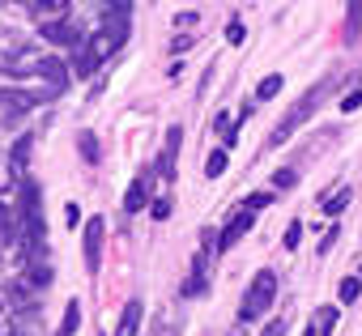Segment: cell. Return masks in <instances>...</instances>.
Here are the masks:
<instances>
[{
    "instance_id": "6da1fadb",
    "label": "cell",
    "mask_w": 362,
    "mask_h": 336,
    "mask_svg": "<svg viewBox=\"0 0 362 336\" xmlns=\"http://www.w3.org/2000/svg\"><path fill=\"white\" fill-rule=\"evenodd\" d=\"M341 85H345V68H328V73H324V77H320V81H315V85H311V90H307L294 107H290V111H286V119L273 128L269 149L286 145V140H290V136H294V132H298V128H303V124H307V119H311V115H315V111H320L332 94H337V90H341Z\"/></svg>"
},
{
    "instance_id": "7a4b0ae2",
    "label": "cell",
    "mask_w": 362,
    "mask_h": 336,
    "mask_svg": "<svg viewBox=\"0 0 362 336\" xmlns=\"http://www.w3.org/2000/svg\"><path fill=\"white\" fill-rule=\"evenodd\" d=\"M124 39H128V9H119L115 22H107L103 30H94V35L81 39L77 60H73V73H77V77H94V73L107 64V56H115V52L124 47Z\"/></svg>"
},
{
    "instance_id": "3957f363",
    "label": "cell",
    "mask_w": 362,
    "mask_h": 336,
    "mask_svg": "<svg viewBox=\"0 0 362 336\" xmlns=\"http://www.w3.org/2000/svg\"><path fill=\"white\" fill-rule=\"evenodd\" d=\"M273 298H277V272L273 268H260L256 277H252V285H247V294H243V306H239V319H264L269 315V306H273Z\"/></svg>"
},
{
    "instance_id": "277c9868",
    "label": "cell",
    "mask_w": 362,
    "mask_h": 336,
    "mask_svg": "<svg viewBox=\"0 0 362 336\" xmlns=\"http://www.w3.org/2000/svg\"><path fill=\"white\" fill-rule=\"evenodd\" d=\"M30 73H39V77H43L47 94H64V90H69V64H64V60H56V56L35 60V64H30Z\"/></svg>"
},
{
    "instance_id": "5b68a950",
    "label": "cell",
    "mask_w": 362,
    "mask_h": 336,
    "mask_svg": "<svg viewBox=\"0 0 362 336\" xmlns=\"http://www.w3.org/2000/svg\"><path fill=\"white\" fill-rule=\"evenodd\" d=\"M252 226H256V209H247V205H243V213H235V217L222 226V234H218V251H230V247L252 230Z\"/></svg>"
},
{
    "instance_id": "8992f818",
    "label": "cell",
    "mask_w": 362,
    "mask_h": 336,
    "mask_svg": "<svg viewBox=\"0 0 362 336\" xmlns=\"http://www.w3.org/2000/svg\"><path fill=\"white\" fill-rule=\"evenodd\" d=\"M103 217H90L86 222V230H81V247H86V268L90 272H98V264H103Z\"/></svg>"
},
{
    "instance_id": "52a82bcc",
    "label": "cell",
    "mask_w": 362,
    "mask_h": 336,
    "mask_svg": "<svg viewBox=\"0 0 362 336\" xmlns=\"http://www.w3.org/2000/svg\"><path fill=\"white\" fill-rule=\"evenodd\" d=\"M179 140H184V128H166V145H162V157H158V175L170 184L175 179V153H179Z\"/></svg>"
},
{
    "instance_id": "ba28073f",
    "label": "cell",
    "mask_w": 362,
    "mask_h": 336,
    "mask_svg": "<svg viewBox=\"0 0 362 336\" xmlns=\"http://www.w3.org/2000/svg\"><path fill=\"white\" fill-rule=\"evenodd\" d=\"M43 39H47V43H60V47H81L86 35H77V26L60 18V22H47V26H43Z\"/></svg>"
},
{
    "instance_id": "9c48e42d",
    "label": "cell",
    "mask_w": 362,
    "mask_h": 336,
    "mask_svg": "<svg viewBox=\"0 0 362 336\" xmlns=\"http://www.w3.org/2000/svg\"><path fill=\"white\" fill-rule=\"evenodd\" d=\"M141 298H128L124 302V315H119V323H115V336H136V328H141Z\"/></svg>"
},
{
    "instance_id": "30bf717a",
    "label": "cell",
    "mask_w": 362,
    "mask_h": 336,
    "mask_svg": "<svg viewBox=\"0 0 362 336\" xmlns=\"http://www.w3.org/2000/svg\"><path fill=\"white\" fill-rule=\"evenodd\" d=\"M345 43L354 47L358 39H362V0H345Z\"/></svg>"
},
{
    "instance_id": "8fae6325",
    "label": "cell",
    "mask_w": 362,
    "mask_h": 336,
    "mask_svg": "<svg viewBox=\"0 0 362 336\" xmlns=\"http://www.w3.org/2000/svg\"><path fill=\"white\" fill-rule=\"evenodd\" d=\"M145 205H149V175L132 179V188H128V196H124V209H128V213H141Z\"/></svg>"
},
{
    "instance_id": "7c38bea8",
    "label": "cell",
    "mask_w": 362,
    "mask_h": 336,
    "mask_svg": "<svg viewBox=\"0 0 362 336\" xmlns=\"http://www.w3.org/2000/svg\"><path fill=\"white\" fill-rule=\"evenodd\" d=\"M30 149H35V136H18V145H13V153H9V171H13V175H26Z\"/></svg>"
},
{
    "instance_id": "4fadbf2b",
    "label": "cell",
    "mask_w": 362,
    "mask_h": 336,
    "mask_svg": "<svg viewBox=\"0 0 362 336\" xmlns=\"http://www.w3.org/2000/svg\"><path fill=\"white\" fill-rule=\"evenodd\" d=\"M43 94H26V90H0V107H13V111H30L39 107Z\"/></svg>"
},
{
    "instance_id": "5bb4252c",
    "label": "cell",
    "mask_w": 362,
    "mask_h": 336,
    "mask_svg": "<svg viewBox=\"0 0 362 336\" xmlns=\"http://www.w3.org/2000/svg\"><path fill=\"white\" fill-rule=\"evenodd\" d=\"M332 328H337V306H320L315 319H311V328H307V336H328Z\"/></svg>"
},
{
    "instance_id": "9a60e30c",
    "label": "cell",
    "mask_w": 362,
    "mask_h": 336,
    "mask_svg": "<svg viewBox=\"0 0 362 336\" xmlns=\"http://www.w3.org/2000/svg\"><path fill=\"white\" fill-rule=\"evenodd\" d=\"M77 328H81V302L73 298V302L64 306V319H60V328H56V336H73Z\"/></svg>"
},
{
    "instance_id": "2e32d148",
    "label": "cell",
    "mask_w": 362,
    "mask_h": 336,
    "mask_svg": "<svg viewBox=\"0 0 362 336\" xmlns=\"http://www.w3.org/2000/svg\"><path fill=\"white\" fill-rule=\"evenodd\" d=\"M26 277H30L35 285H52V264H43V256H30V264H26Z\"/></svg>"
},
{
    "instance_id": "e0dca14e",
    "label": "cell",
    "mask_w": 362,
    "mask_h": 336,
    "mask_svg": "<svg viewBox=\"0 0 362 336\" xmlns=\"http://www.w3.org/2000/svg\"><path fill=\"white\" fill-rule=\"evenodd\" d=\"M22 5H26L30 13H43V18H56V13L64 9V0H22Z\"/></svg>"
},
{
    "instance_id": "ac0fdd59",
    "label": "cell",
    "mask_w": 362,
    "mask_h": 336,
    "mask_svg": "<svg viewBox=\"0 0 362 336\" xmlns=\"http://www.w3.org/2000/svg\"><path fill=\"white\" fill-rule=\"evenodd\" d=\"M0 234H5L9 243L18 239V213H13L9 205H0Z\"/></svg>"
},
{
    "instance_id": "d6986e66",
    "label": "cell",
    "mask_w": 362,
    "mask_h": 336,
    "mask_svg": "<svg viewBox=\"0 0 362 336\" xmlns=\"http://www.w3.org/2000/svg\"><path fill=\"white\" fill-rule=\"evenodd\" d=\"M277 94H281V77H277V73L256 85V102H269V98H277Z\"/></svg>"
},
{
    "instance_id": "ffe728a7",
    "label": "cell",
    "mask_w": 362,
    "mask_h": 336,
    "mask_svg": "<svg viewBox=\"0 0 362 336\" xmlns=\"http://www.w3.org/2000/svg\"><path fill=\"white\" fill-rule=\"evenodd\" d=\"M358 294H362V277H345L341 281V289H337V298L349 306V302H358Z\"/></svg>"
},
{
    "instance_id": "44dd1931",
    "label": "cell",
    "mask_w": 362,
    "mask_h": 336,
    "mask_svg": "<svg viewBox=\"0 0 362 336\" xmlns=\"http://www.w3.org/2000/svg\"><path fill=\"white\" fill-rule=\"evenodd\" d=\"M205 175H209V179L226 175V149H214V153H209V162H205Z\"/></svg>"
},
{
    "instance_id": "7402d4cb",
    "label": "cell",
    "mask_w": 362,
    "mask_h": 336,
    "mask_svg": "<svg viewBox=\"0 0 362 336\" xmlns=\"http://www.w3.org/2000/svg\"><path fill=\"white\" fill-rule=\"evenodd\" d=\"M345 205H349V188H341L332 200H324V213H328V217H341V213H345Z\"/></svg>"
},
{
    "instance_id": "603a6c76",
    "label": "cell",
    "mask_w": 362,
    "mask_h": 336,
    "mask_svg": "<svg viewBox=\"0 0 362 336\" xmlns=\"http://www.w3.org/2000/svg\"><path fill=\"white\" fill-rule=\"evenodd\" d=\"M77 145H81V157H86V162H98V140H94V132H81Z\"/></svg>"
},
{
    "instance_id": "cb8c5ba5",
    "label": "cell",
    "mask_w": 362,
    "mask_h": 336,
    "mask_svg": "<svg viewBox=\"0 0 362 336\" xmlns=\"http://www.w3.org/2000/svg\"><path fill=\"white\" fill-rule=\"evenodd\" d=\"M358 107H362V85H358V90H349V94L341 98V111H345V115H354Z\"/></svg>"
},
{
    "instance_id": "d4e9b609",
    "label": "cell",
    "mask_w": 362,
    "mask_h": 336,
    "mask_svg": "<svg viewBox=\"0 0 362 336\" xmlns=\"http://www.w3.org/2000/svg\"><path fill=\"white\" fill-rule=\"evenodd\" d=\"M269 205H273V196H269V192H256V196H247V209H256V213H260V209H269Z\"/></svg>"
},
{
    "instance_id": "484cf974",
    "label": "cell",
    "mask_w": 362,
    "mask_h": 336,
    "mask_svg": "<svg viewBox=\"0 0 362 336\" xmlns=\"http://www.w3.org/2000/svg\"><path fill=\"white\" fill-rule=\"evenodd\" d=\"M298 234H303V222H290V226H286V247H290V251L298 247Z\"/></svg>"
},
{
    "instance_id": "4316f807",
    "label": "cell",
    "mask_w": 362,
    "mask_h": 336,
    "mask_svg": "<svg viewBox=\"0 0 362 336\" xmlns=\"http://www.w3.org/2000/svg\"><path fill=\"white\" fill-rule=\"evenodd\" d=\"M226 39H230L235 47H239V43L247 39V30H243V22H230V30H226Z\"/></svg>"
},
{
    "instance_id": "83f0119b",
    "label": "cell",
    "mask_w": 362,
    "mask_h": 336,
    "mask_svg": "<svg viewBox=\"0 0 362 336\" xmlns=\"http://www.w3.org/2000/svg\"><path fill=\"white\" fill-rule=\"evenodd\" d=\"M273 184H277V188H294V184H298V175H294V171H277V175H273Z\"/></svg>"
},
{
    "instance_id": "f1b7e54d",
    "label": "cell",
    "mask_w": 362,
    "mask_h": 336,
    "mask_svg": "<svg viewBox=\"0 0 362 336\" xmlns=\"http://www.w3.org/2000/svg\"><path fill=\"white\" fill-rule=\"evenodd\" d=\"M337 239H341V230H337V226H332V230H328V234H324V239H320V256H324V251H328V247H332V243H337Z\"/></svg>"
},
{
    "instance_id": "f546056e",
    "label": "cell",
    "mask_w": 362,
    "mask_h": 336,
    "mask_svg": "<svg viewBox=\"0 0 362 336\" xmlns=\"http://www.w3.org/2000/svg\"><path fill=\"white\" fill-rule=\"evenodd\" d=\"M153 217L166 222V217H170V200H158V205H153Z\"/></svg>"
},
{
    "instance_id": "4dcf8cb0",
    "label": "cell",
    "mask_w": 362,
    "mask_h": 336,
    "mask_svg": "<svg viewBox=\"0 0 362 336\" xmlns=\"http://www.w3.org/2000/svg\"><path fill=\"white\" fill-rule=\"evenodd\" d=\"M264 336H286V319H273V323L264 328Z\"/></svg>"
},
{
    "instance_id": "1f68e13d",
    "label": "cell",
    "mask_w": 362,
    "mask_h": 336,
    "mask_svg": "<svg viewBox=\"0 0 362 336\" xmlns=\"http://www.w3.org/2000/svg\"><path fill=\"white\" fill-rule=\"evenodd\" d=\"M107 5H111V9H115V5H124V0H107Z\"/></svg>"
}]
</instances>
